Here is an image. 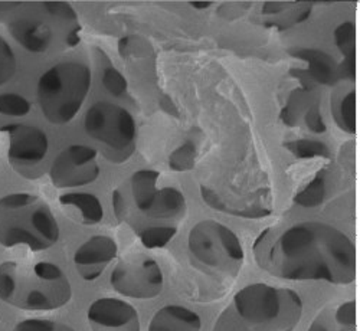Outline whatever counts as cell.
Listing matches in <instances>:
<instances>
[{
  "instance_id": "cell-22",
  "label": "cell",
  "mask_w": 360,
  "mask_h": 331,
  "mask_svg": "<svg viewBox=\"0 0 360 331\" xmlns=\"http://www.w3.org/2000/svg\"><path fill=\"white\" fill-rule=\"evenodd\" d=\"M284 147L297 159H314L330 157V148L317 140H292L284 143Z\"/></svg>"
},
{
  "instance_id": "cell-24",
  "label": "cell",
  "mask_w": 360,
  "mask_h": 331,
  "mask_svg": "<svg viewBox=\"0 0 360 331\" xmlns=\"http://www.w3.org/2000/svg\"><path fill=\"white\" fill-rule=\"evenodd\" d=\"M118 52L126 59L146 58L150 53H153V48L144 38L131 35V37H124L118 41Z\"/></svg>"
},
{
  "instance_id": "cell-32",
  "label": "cell",
  "mask_w": 360,
  "mask_h": 331,
  "mask_svg": "<svg viewBox=\"0 0 360 331\" xmlns=\"http://www.w3.org/2000/svg\"><path fill=\"white\" fill-rule=\"evenodd\" d=\"M211 5H212L211 2H191V6L195 9H206Z\"/></svg>"
},
{
  "instance_id": "cell-6",
  "label": "cell",
  "mask_w": 360,
  "mask_h": 331,
  "mask_svg": "<svg viewBox=\"0 0 360 331\" xmlns=\"http://www.w3.org/2000/svg\"><path fill=\"white\" fill-rule=\"evenodd\" d=\"M91 89V70L84 63L65 61L46 70L37 86L42 114L51 124L71 123Z\"/></svg>"
},
{
  "instance_id": "cell-10",
  "label": "cell",
  "mask_w": 360,
  "mask_h": 331,
  "mask_svg": "<svg viewBox=\"0 0 360 331\" xmlns=\"http://www.w3.org/2000/svg\"><path fill=\"white\" fill-rule=\"evenodd\" d=\"M97 150L85 144H71L59 153L51 167L49 179L56 189L81 188L94 183L100 176Z\"/></svg>"
},
{
  "instance_id": "cell-3",
  "label": "cell",
  "mask_w": 360,
  "mask_h": 331,
  "mask_svg": "<svg viewBox=\"0 0 360 331\" xmlns=\"http://www.w3.org/2000/svg\"><path fill=\"white\" fill-rule=\"evenodd\" d=\"M303 310L294 290L255 283L233 295L212 331H294Z\"/></svg>"
},
{
  "instance_id": "cell-12",
  "label": "cell",
  "mask_w": 360,
  "mask_h": 331,
  "mask_svg": "<svg viewBox=\"0 0 360 331\" xmlns=\"http://www.w3.org/2000/svg\"><path fill=\"white\" fill-rule=\"evenodd\" d=\"M2 130L8 133V159L12 166H35L46 157L49 143L41 129L20 123Z\"/></svg>"
},
{
  "instance_id": "cell-5",
  "label": "cell",
  "mask_w": 360,
  "mask_h": 331,
  "mask_svg": "<svg viewBox=\"0 0 360 331\" xmlns=\"http://www.w3.org/2000/svg\"><path fill=\"white\" fill-rule=\"evenodd\" d=\"M61 229L48 203L32 193L0 197V245L27 247L31 251L52 248Z\"/></svg>"
},
{
  "instance_id": "cell-11",
  "label": "cell",
  "mask_w": 360,
  "mask_h": 331,
  "mask_svg": "<svg viewBox=\"0 0 360 331\" xmlns=\"http://www.w3.org/2000/svg\"><path fill=\"white\" fill-rule=\"evenodd\" d=\"M86 320L91 331H141L137 310L118 298H98L88 307Z\"/></svg>"
},
{
  "instance_id": "cell-18",
  "label": "cell",
  "mask_w": 360,
  "mask_h": 331,
  "mask_svg": "<svg viewBox=\"0 0 360 331\" xmlns=\"http://www.w3.org/2000/svg\"><path fill=\"white\" fill-rule=\"evenodd\" d=\"M335 44L345 56L340 68L342 78L354 79L356 75V29L353 22H343L335 29Z\"/></svg>"
},
{
  "instance_id": "cell-8",
  "label": "cell",
  "mask_w": 360,
  "mask_h": 331,
  "mask_svg": "<svg viewBox=\"0 0 360 331\" xmlns=\"http://www.w3.org/2000/svg\"><path fill=\"white\" fill-rule=\"evenodd\" d=\"M86 134L101 144L107 160L120 164L136 152L137 126L133 115L123 107L98 101L86 110L84 118Z\"/></svg>"
},
{
  "instance_id": "cell-4",
  "label": "cell",
  "mask_w": 360,
  "mask_h": 331,
  "mask_svg": "<svg viewBox=\"0 0 360 331\" xmlns=\"http://www.w3.org/2000/svg\"><path fill=\"white\" fill-rule=\"evenodd\" d=\"M72 287L58 265L39 261L0 264V299L25 311H53L67 306Z\"/></svg>"
},
{
  "instance_id": "cell-27",
  "label": "cell",
  "mask_w": 360,
  "mask_h": 331,
  "mask_svg": "<svg viewBox=\"0 0 360 331\" xmlns=\"http://www.w3.org/2000/svg\"><path fill=\"white\" fill-rule=\"evenodd\" d=\"M31 111V103L19 94H0V114L23 117Z\"/></svg>"
},
{
  "instance_id": "cell-23",
  "label": "cell",
  "mask_w": 360,
  "mask_h": 331,
  "mask_svg": "<svg viewBox=\"0 0 360 331\" xmlns=\"http://www.w3.org/2000/svg\"><path fill=\"white\" fill-rule=\"evenodd\" d=\"M198 157V145L195 141L188 140L182 145H179L169 156V167L174 171L184 173L195 167Z\"/></svg>"
},
{
  "instance_id": "cell-15",
  "label": "cell",
  "mask_w": 360,
  "mask_h": 331,
  "mask_svg": "<svg viewBox=\"0 0 360 331\" xmlns=\"http://www.w3.org/2000/svg\"><path fill=\"white\" fill-rule=\"evenodd\" d=\"M59 203L65 215L81 225H97L104 218V209L100 199L91 193H65L59 196Z\"/></svg>"
},
{
  "instance_id": "cell-19",
  "label": "cell",
  "mask_w": 360,
  "mask_h": 331,
  "mask_svg": "<svg viewBox=\"0 0 360 331\" xmlns=\"http://www.w3.org/2000/svg\"><path fill=\"white\" fill-rule=\"evenodd\" d=\"M314 103L311 93L309 88H298L291 93L285 107L280 112L281 122L287 127H295L298 124V119L304 117L307 108Z\"/></svg>"
},
{
  "instance_id": "cell-2",
  "label": "cell",
  "mask_w": 360,
  "mask_h": 331,
  "mask_svg": "<svg viewBox=\"0 0 360 331\" xmlns=\"http://www.w3.org/2000/svg\"><path fill=\"white\" fill-rule=\"evenodd\" d=\"M0 23L27 52L45 53L53 48L79 44L81 25L70 4L0 2Z\"/></svg>"
},
{
  "instance_id": "cell-21",
  "label": "cell",
  "mask_w": 360,
  "mask_h": 331,
  "mask_svg": "<svg viewBox=\"0 0 360 331\" xmlns=\"http://www.w3.org/2000/svg\"><path fill=\"white\" fill-rule=\"evenodd\" d=\"M327 195V186H326V177L324 173H317L311 182L302 190L295 195L294 202L306 209H313L320 206Z\"/></svg>"
},
{
  "instance_id": "cell-7",
  "label": "cell",
  "mask_w": 360,
  "mask_h": 331,
  "mask_svg": "<svg viewBox=\"0 0 360 331\" xmlns=\"http://www.w3.org/2000/svg\"><path fill=\"white\" fill-rule=\"evenodd\" d=\"M188 252L193 266L202 273L222 278L238 277L245 261L238 235L214 219L200 221L191 229Z\"/></svg>"
},
{
  "instance_id": "cell-20",
  "label": "cell",
  "mask_w": 360,
  "mask_h": 331,
  "mask_svg": "<svg viewBox=\"0 0 360 331\" xmlns=\"http://www.w3.org/2000/svg\"><path fill=\"white\" fill-rule=\"evenodd\" d=\"M332 114L338 127L347 133L354 134L356 131V94L349 91L347 94L336 98L332 105Z\"/></svg>"
},
{
  "instance_id": "cell-29",
  "label": "cell",
  "mask_w": 360,
  "mask_h": 331,
  "mask_svg": "<svg viewBox=\"0 0 360 331\" xmlns=\"http://www.w3.org/2000/svg\"><path fill=\"white\" fill-rule=\"evenodd\" d=\"M336 323L343 331H354L356 328V304L354 301L343 303L336 310Z\"/></svg>"
},
{
  "instance_id": "cell-1",
  "label": "cell",
  "mask_w": 360,
  "mask_h": 331,
  "mask_svg": "<svg viewBox=\"0 0 360 331\" xmlns=\"http://www.w3.org/2000/svg\"><path fill=\"white\" fill-rule=\"evenodd\" d=\"M254 254L261 269L283 280L347 285L356 278L354 244L324 222H300L281 231L268 228L257 238Z\"/></svg>"
},
{
  "instance_id": "cell-30",
  "label": "cell",
  "mask_w": 360,
  "mask_h": 331,
  "mask_svg": "<svg viewBox=\"0 0 360 331\" xmlns=\"http://www.w3.org/2000/svg\"><path fill=\"white\" fill-rule=\"evenodd\" d=\"M303 119H304L306 127H307L311 133H314V134H324V133H326L327 126H326V123H324V119H323V115H321V112H320V107H319L317 101H314V103L307 108V111H306Z\"/></svg>"
},
{
  "instance_id": "cell-17",
  "label": "cell",
  "mask_w": 360,
  "mask_h": 331,
  "mask_svg": "<svg viewBox=\"0 0 360 331\" xmlns=\"http://www.w3.org/2000/svg\"><path fill=\"white\" fill-rule=\"evenodd\" d=\"M265 16V27H276L280 31L292 27L310 18L311 6L294 2H266L261 9Z\"/></svg>"
},
{
  "instance_id": "cell-14",
  "label": "cell",
  "mask_w": 360,
  "mask_h": 331,
  "mask_svg": "<svg viewBox=\"0 0 360 331\" xmlns=\"http://www.w3.org/2000/svg\"><path fill=\"white\" fill-rule=\"evenodd\" d=\"M290 55H292L297 59H302V61H304L309 65L306 71L300 72H303V75L311 82L330 86L336 85L342 78L340 68L335 61V58L321 49L294 48L290 49Z\"/></svg>"
},
{
  "instance_id": "cell-13",
  "label": "cell",
  "mask_w": 360,
  "mask_h": 331,
  "mask_svg": "<svg viewBox=\"0 0 360 331\" xmlns=\"http://www.w3.org/2000/svg\"><path fill=\"white\" fill-rule=\"evenodd\" d=\"M118 245L111 236L96 235L86 239L74 254V265L85 281H96L117 258Z\"/></svg>"
},
{
  "instance_id": "cell-25",
  "label": "cell",
  "mask_w": 360,
  "mask_h": 331,
  "mask_svg": "<svg viewBox=\"0 0 360 331\" xmlns=\"http://www.w3.org/2000/svg\"><path fill=\"white\" fill-rule=\"evenodd\" d=\"M18 70L16 55L5 38L0 37V86L9 82Z\"/></svg>"
},
{
  "instance_id": "cell-9",
  "label": "cell",
  "mask_w": 360,
  "mask_h": 331,
  "mask_svg": "<svg viewBox=\"0 0 360 331\" xmlns=\"http://www.w3.org/2000/svg\"><path fill=\"white\" fill-rule=\"evenodd\" d=\"M110 284L120 295L152 299L162 294L165 275L160 265L150 257L134 255L120 261L110 275Z\"/></svg>"
},
{
  "instance_id": "cell-26",
  "label": "cell",
  "mask_w": 360,
  "mask_h": 331,
  "mask_svg": "<svg viewBox=\"0 0 360 331\" xmlns=\"http://www.w3.org/2000/svg\"><path fill=\"white\" fill-rule=\"evenodd\" d=\"M12 331H75L70 324L48 320V318H27L19 321Z\"/></svg>"
},
{
  "instance_id": "cell-28",
  "label": "cell",
  "mask_w": 360,
  "mask_h": 331,
  "mask_svg": "<svg viewBox=\"0 0 360 331\" xmlns=\"http://www.w3.org/2000/svg\"><path fill=\"white\" fill-rule=\"evenodd\" d=\"M101 82L107 91L114 97H122L127 93V79L114 67L104 68Z\"/></svg>"
},
{
  "instance_id": "cell-31",
  "label": "cell",
  "mask_w": 360,
  "mask_h": 331,
  "mask_svg": "<svg viewBox=\"0 0 360 331\" xmlns=\"http://www.w3.org/2000/svg\"><path fill=\"white\" fill-rule=\"evenodd\" d=\"M309 331H328V328L326 327L324 323H321L320 320H316V321L310 325Z\"/></svg>"
},
{
  "instance_id": "cell-16",
  "label": "cell",
  "mask_w": 360,
  "mask_h": 331,
  "mask_svg": "<svg viewBox=\"0 0 360 331\" xmlns=\"http://www.w3.org/2000/svg\"><path fill=\"white\" fill-rule=\"evenodd\" d=\"M202 320L193 310L169 304L153 316L147 331H200Z\"/></svg>"
}]
</instances>
